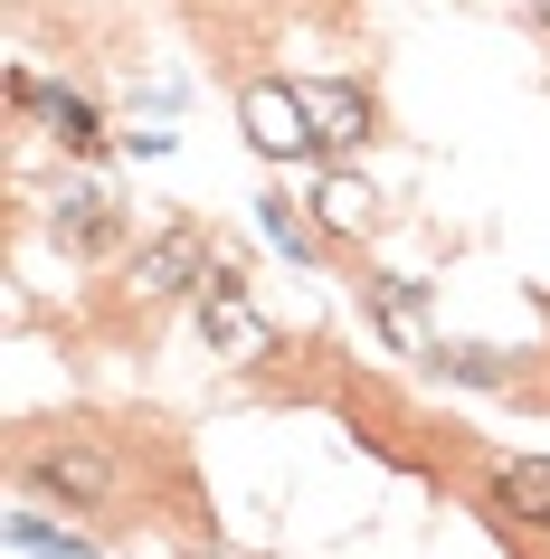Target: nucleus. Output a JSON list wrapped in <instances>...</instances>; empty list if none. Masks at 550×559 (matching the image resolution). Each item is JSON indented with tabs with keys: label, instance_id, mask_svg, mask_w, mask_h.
Wrapping results in <instances>:
<instances>
[{
	"label": "nucleus",
	"instance_id": "nucleus-11",
	"mask_svg": "<svg viewBox=\"0 0 550 559\" xmlns=\"http://www.w3.org/2000/svg\"><path fill=\"white\" fill-rule=\"evenodd\" d=\"M257 209H266V237H276L285 257H323V247H332V228H323V218H304L294 200H257Z\"/></svg>",
	"mask_w": 550,
	"mask_h": 559
},
{
	"label": "nucleus",
	"instance_id": "nucleus-1",
	"mask_svg": "<svg viewBox=\"0 0 550 559\" xmlns=\"http://www.w3.org/2000/svg\"><path fill=\"white\" fill-rule=\"evenodd\" d=\"M20 484L30 493H58L67 512H105V502L124 493V455L115 437H95V427H38V437H20Z\"/></svg>",
	"mask_w": 550,
	"mask_h": 559
},
{
	"label": "nucleus",
	"instance_id": "nucleus-7",
	"mask_svg": "<svg viewBox=\"0 0 550 559\" xmlns=\"http://www.w3.org/2000/svg\"><path fill=\"white\" fill-rule=\"evenodd\" d=\"M493 522L513 531H541L550 540V455H513V465H493Z\"/></svg>",
	"mask_w": 550,
	"mask_h": 559
},
{
	"label": "nucleus",
	"instance_id": "nucleus-12",
	"mask_svg": "<svg viewBox=\"0 0 550 559\" xmlns=\"http://www.w3.org/2000/svg\"><path fill=\"white\" fill-rule=\"evenodd\" d=\"M10 540L30 559H95V540H77V531H48L38 512H10Z\"/></svg>",
	"mask_w": 550,
	"mask_h": 559
},
{
	"label": "nucleus",
	"instance_id": "nucleus-13",
	"mask_svg": "<svg viewBox=\"0 0 550 559\" xmlns=\"http://www.w3.org/2000/svg\"><path fill=\"white\" fill-rule=\"evenodd\" d=\"M522 10H531V20H541V29H550V0H522Z\"/></svg>",
	"mask_w": 550,
	"mask_h": 559
},
{
	"label": "nucleus",
	"instance_id": "nucleus-10",
	"mask_svg": "<svg viewBox=\"0 0 550 559\" xmlns=\"http://www.w3.org/2000/svg\"><path fill=\"white\" fill-rule=\"evenodd\" d=\"M30 115H48V143L67 152V162H86L95 143H105V123H95V105L86 95H67V86H38V105Z\"/></svg>",
	"mask_w": 550,
	"mask_h": 559
},
{
	"label": "nucleus",
	"instance_id": "nucleus-4",
	"mask_svg": "<svg viewBox=\"0 0 550 559\" xmlns=\"http://www.w3.org/2000/svg\"><path fill=\"white\" fill-rule=\"evenodd\" d=\"M200 332H209V352H237V360L276 352V332H266V313L247 304V275H237L229 257L209 265V285H200Z\"/></svg>",
	"mask_w": 550,
	"mask_h": 559
},
{
	"label": "nucleus",
	"instance_id": "nucleus-5",
	"mask_svg": "<svg viewBox=\"0 0 550 559\" xmlns=\"http://www.w3.org/2000/svg\"><path fill=\"white\" fill-rule=\"evenodd\" d=\"M237 123H247V143L266 162H304L314 152V123H304V95L294 86H247L237 95Z\"/></svg>",
	"mask_w": 550,
	"mask_h": 559
},
{
	"label": "nucleus",
	"instance_id": "nucleus-2",
	"mask_svg": "<svg viewBox=\"0 0 550 559\" xmlns=\"http://www.w3.org/2000/svg\"><path fill=\"white\" fill-rule=\"evenodd\" d=\"M209 265H219L209 228H200V218H172V228H152V237H143V257L124 265V295L152 313V304H172V295H200Z\"/></svg>",
	"mask_w": 550,
	"mask_h": 559
},
{
	"label": "nucleus",
	"instance_id": "nucleus-8",
	"mask_svg": "<svg viewBox=\"0 0 550 559\" xmlns=\"http://www.w3.org/2000/svg\"><path fill=\"white\" fill-rule=\"evenodd\" d=\"M361 313L379 323L389 352H418V342H428V295H418L408 275H371V285H361Z\"/></svg>",
	"mask_w": 550,
	"mask_h": 559
},
{
	"label": "nucleus",
	"instance_id": "nucleus-6",
	"mask_svg": "<svg viewBox=\"0 0 550 559\" xmlns=\"http://www.w3.org/2000/svg\"><path fill=\"white\" fill-rule=\"evenodd\" d=\"M48 237H58L67 257H105V247L124 237L115 190H105V180H67V190H58V218H48Z\"/></svg>",
	"mask_w": 550,
	"mask_h": 559
},
{
	"label": "nucleus",
	"instance_id": "nucleus-3",
	"mask_svg": "<svg viewBox=\"0 0 550 559\" xmlns=\"http://www.w3.org/2000/svg\"><path fill=\"white\" fill-rule=\"evenodd\" d=\"M304 123H314V152L323 162H342V152H361L379 133V105H371V86H351V76H332V86H323V76H304Z\"/></svg>",
	"mask_w": 550,
	"mask_h": 559
},
{
	"label": "nucleus",
	"instance_id": "nucleus-9",
	"mask_svg": "<svg viewBox=\"0 0 550 559\" xmlns=\"http://www.w3.org/2000/svg\"><path fill=\"white\" fill-rule=\"evenodd\" d=\"M314 218L332 237H371L379 228V190H371V180H351V171H323L314 180Z\"/></svg>",
	"mask_w": 550,
	"mask_h": 559
}]
</instances>
